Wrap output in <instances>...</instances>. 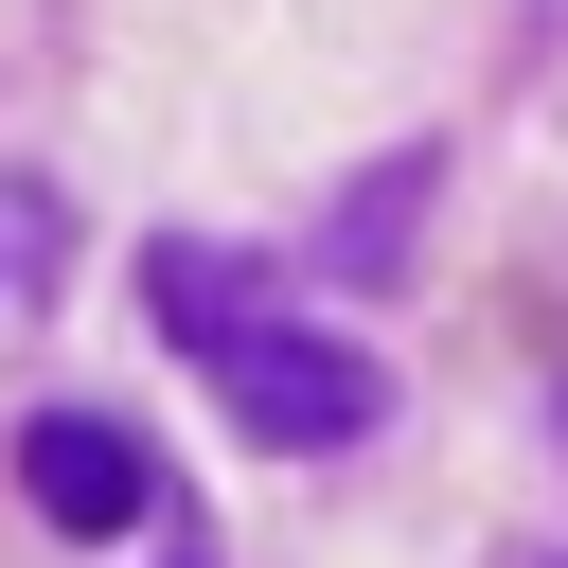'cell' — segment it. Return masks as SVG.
Listing matches in <instances>:
<instances>
[{
	"label": "cell",
	"instance_id": "cell-4",
	"mask_svg": "<svg viewBox=\"0 0 568 568\" xmlns=\"http://www.w3.org/2000/svg\"><path fill=\"white\" fill-rule=\"evenodd\" d=\"M178 568H195V550H178Z\"/></svg>",
	"mask_w": 568,
	"mask_h": 568
},
{
	"label": "cell",
	"instance_id": "cell-3",
	"mask_svg": "<svg viewBox=\"0 0 568 568\" xmlns=\"http://www.w3.org/2000/svg\"><path fill=\"white\" fill-rule=\"evenodd\" d=\"M426 213V160H373V195L337 213V266H390V231Z\"/></svg>",
	"mask_w": 568,
	"mask_h": 568
},
{
	"label": "cell",
	"instance_id": "cell-1",
	"mask_svg": "<svg viewBox=\"0 0 568 568\" xmlns=\"http://www.w3.org/2000/svg\"><path fill=\"white\" fill-rule=\"evenodd\" d=\"M195 373L231 390V426H248V444H302V462H320V444H373V426H390V373H373L355 337H320V320H231V337H213Z\"/></svg>",
	"mask_w": 568,
	"mask_h": 568
},
{
	"label": "cell",
	"instance_id": "cell-2",
	"mask_svg": "<svg viewBox=\"0 0 568 568\" xmlns=\"http://www.w3.org/2000/svg\"><path fill=\"white\" fill-rule=\"evenodd\" d=\"M18 497H36L53 532H89V550H106V532H142V515H160V462H142L106 408H36V426H18Z\"/></svg>",
	"mask_w": 568,
	"mask_h": 568
}]
</instances>
